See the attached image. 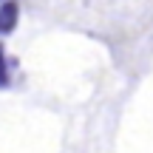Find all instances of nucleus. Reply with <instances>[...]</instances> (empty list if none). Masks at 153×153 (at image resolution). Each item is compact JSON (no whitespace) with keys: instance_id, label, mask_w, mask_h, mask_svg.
<instances>
[{"instance_id":"obj_1","label":"nucleus","mask_w":153,"mask_h":153,"mask_svg":"<svg viewBox=\"0 0 153 153\" xmlns=\"http://www.w3.org/2000/svg\"><path fill=\"white\" fill-rule=\"evenodd\" d=\"M17 17H20L17 0H6V3L0 6V37H6V34H11L17 28Z\"/></svg>"},{"instance_id":"obj_2","label":"nucleus","mask_w":153,"mask_h":153,"mask_svg":"<svg viewBox=\"0 0 153 153\" xmlns=\"http://www.w3.org/2000/svg\"><path fill=\"white\" fill-rule=\"evenodd\" d=\"M11 76H9V60H6V51L0 45V88H9Z\"/></svg>"}]
</instances>
